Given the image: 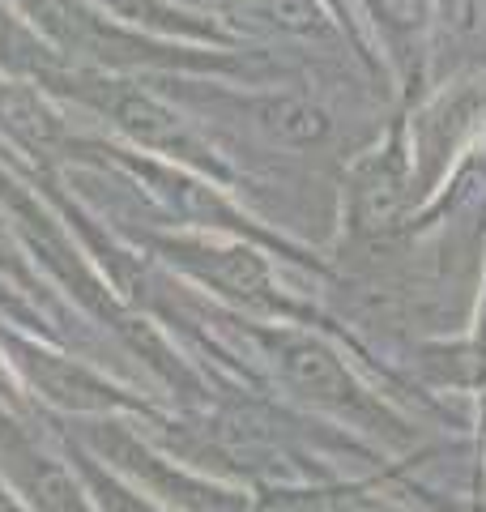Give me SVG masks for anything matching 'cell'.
Here are the masks:
<instances>
[{
    "mask_svg": "<svg viewBox=\"0 0 486 512\" xmlns=\"http://www.w3.org/2000/svg\"><path fill=\"white\" fill-rule=\"evenodd\" d=\"M86 94H90V103H99L128 137L141 141V146L171 150V154H184V158H201V146L192 141L184 120L175 116L171 107L150 99V94H141L133 86H107V82H94Z\"/></svg>",
    "mask_w": 486,
    "mask_h": 512,
    "instance_id": "obj_1",
    "label": "cell"
},
{
    "mask_svg": "<svg viewBox=\"0 0 486 512\" xmlns=\"http://www.w3.org/2000/svg\"><path fill=\"white\" fill-rule=\"evenodd\" d=\"M278 359L286 367V376L295 380L307 397H316V402H324V406H337V410L359 406V389H354V380L346 376V367L337 363L320 342H312V338H282L278 342Z\"/></svg>",
    "mask_w": 486,
    "mask_h": 512,
    "instance_id": "obj_2",
    "label": "cell"
},
{
    "mask_svg": "<svg viewBox=\"0 0 486 512\" xmlns=\"http://www.w3.org/2000/svg\"><path fill=\"white\" fill-rule=\"evenodd\" d=\"M405 210V163L388 150L359 171L354 180V218L363 231H388Z\"/></svg>",
    "mask_w": 486,
    "mask_h": 512,
    "instance_id": "obj_3",
    "label": "cell"
},
{
    "mask_svg": "<svg viewBox=\"0 0 486 512\" xmlns=\"http://www.w3.org/2000/svg\"><path fill=\"white\" fill-rule=\"evenodd\" d=\"M188 261L197 265L201 278L222 286V291H231L235 299L265 303V295H269V274H265L261 256H252L248 248H197Z\"/></svg>",
    "mask_w": 486,
    "mask_h": 512,
    "instance_id": "obj_4",
    "label": "cell"
},
{
    "mask_svg": "<svg viewBox=\"0 0 486 512\" xmlns=\"http://www.w3.org/2000/svg\"><path fill=\"white\" fill-rule=\"evenodd\" d=\"M30 376H35V384L47 397H52V402L69 406V410H103L111 402L107 389L94 376H86L73 363H60L52 355H35V359H30Z\"/></svg>",
    "mask_w": 486,
    "mask_h": 512,
    "instance_id": "obj_5",
    "label": "cell"
},
{
    "mask_svg": "<svg viewBox=\"0 0 486 512\" xmlns=\"http://www.w3.org/2000/svg\"><path fill=\"white\" fill-rule=\"evenodd\" d=\"M256 120H261L265 133H273L278 141H290V146H312V141L329 133V116L307 99H290V94L261 99L256 103Z\"/></svg>",
    "mask_w": 486,
    "mask_h": 512,
    "instance_id": "obj_6",
    "label": "cell"
},
{
    "mask_svg": "<svg viewBox=\"0 0 486 512\" xmlns=\"http://www.w3.org/2000/svg\"><path fill=\"white\" fill-rule=\"evenodd\" d=\"M0 124H5L9 133L30 150H52V141L60 137L56 116L26 90H5L0 94Z\"/></svg>",
    "mask_w": 486,
    "mask_h": 512,
    "instance_id": "obj_7",
    "label": "cell"
},
{
    "mask_svg": "<svg viewBox=\"0 0 486 512\" xmlns=\"http://www.w3.org/2000/svg\"><path fill=\"white\" fill-rule=\"evenodd\" d=\"M30 491H35L43 512H90L86 495H81L73 487V478L60 466H52V461H35V470H30Z\"/></svg>",
    "mask_w": 486,
    "mask_h": 512,
    "instance_id": "obj_8",
    "label": "cell"
},
{
    "mask_svg": "<svg viewBox=\"0 0 486 512\" xmlns=\"http://www.w3.org/2000/svg\"><path fill=\"white\" fill-rule=\"evenodd\" d=\"M265 9L273 13V22H282L286 30H316L320 9L312 0H265Z\"/></svg>",
    "mask_w": 486,
    "mask_h": 512,
    "instance_id": "obj_9",
    "label": "cell"
},
{
    "mask_svg": "<svg viewBox=\"0 0 486 512\" xmlns=\"http://www.w3.org/2000/svg\"><path fill=\"white\" fill-rule=\"evenodd\" d=\"M380 9H384L397 26H414V22L427 13V0H380Z\"/></svg>",
    "mask_w": 486,
    "mask_h": 512,
    "instance_id": "obj_10",
    "label": "cell"
},
{
    "mask_svg": "<svg viewBox=\"0 0 486 512\" xmlns=\"http://www.w3.org/2000/svg\"><path fill=\"white\" fill-rule=\"evenodd\" d=\"M9 52H13V26L5 13H0V56H9Z\"/></svg>",
    "mask_w": 486,
    "mask_h": 512,
    "instance_id": "obj_11",
    "label": "cell"
},
{
    "mask_svg": "<svg viewBox=\"0 0 486 512\" xmlns=\"http://www.w3.org/2000/svg\"><path fill=\"white\" fill-rule=\"evenodd\" d=\"M0 512H22V508L13 504V500H5V495H0Z\"/></svg>",
    "mask_w": 486,
    "mask_h": 512,
    "instance_id": "obj_12",
    "label": "cell"
},
{
    "mask_svg": "<svg viewBox=\"0 0 486 512\" xmlns=\"http://www.w3.org/2000/svg\"><path fill=\"white\" fill-rule=\"evenodd\" d=\"M350 512H388V508H371V504H367V508H363V504H354V508H350Z\"/></svg>",
    "mask_w": 486,
    "mask_h": 512,
    "instance_id": "obj_13",
    "label": "cell"
},
{
    "mask_svg": "<svg viewBox=\"0 0 486 512\" xmlns=\"http://www.w3.org/2000/svg\"><path fill=\"white\" fill-rule=\"evenodd\" d=\"M133 512H141V508H133Z\"/></svg>",
    "mask_w": 486,
    "mask_h": 512,
    "instance_id": "obj_14",
    "label": "cell"
}]
</instances>
